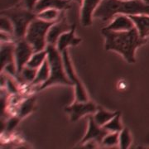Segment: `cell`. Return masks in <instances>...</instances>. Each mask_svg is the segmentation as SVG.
I'll list each match as a JSON object with an SVG mask.
<instances>
[{
  "mask_svg": "<svg viewBox=\"0 0 149 149\" xmlns=\"http://www.w3.org/2000/svg\"><path fill=\"white\" fill-rule=\"evenodd\" d=\"M102 34L105 39V50L113 51L122 55L128 63H135L137 48L147 42V38L140 37L136 27L123 32L111 31L104 27L102 29Z\"/></svg>",
  "mask_w": 149,
  "mask_h": 149,
  "instance_id": "cell-1",
  "label": "cell"
},
{
  "mask_svg": "<svg viewBox=\"0 0 149 149\" xmlns=\"http://www.w3.org/2000/svg\"><path fill=\"white\" fill-rule=\"evenodd\" d=\"M118 14H149V5L143 0H102L94 17L102 22H110Z\"/></svg>",
  "mask_w": 149,
  "mask_h": 149,
  "instance_id": "cell-2",
  "label": "cell"
},
{
  "mask_svg": "<svg viewBox=\"0 0 149 149\" xmlns=\"http://www.w3.org/2000/svg\"><path fill=\"white\" fill-rule=\"evenodd\" d=\"M46 50L47 52V61L50 65V76L46 82L39 86V90L42 91L47 87L56 85H72L65 70L62 55L56 47L47 45Z\"/></svg>",
  "mask_w": 149,
  "mask_h": 149,
  "instance_id": "cell-3",
  "label": "cell"
},
{
  "mask_svg": "<svg viewBox=\"0 0 149 149\" xmlns=\"http://www.w3.org/2000/svg\"><path fill=\"white\" fill-rule=\"evenodd\" d=\"M55 22H47L36 17L27 27L25 39L31 45L34 52L45 50L47 46V37L50 27Z\"/></svg>",
  "mask_w": 149,
  "mask_h": 149,
  "instance_id": "cell-4",
  "label": "cell"
},
{
  "mask_svg": "<svg viewBox=\"0 0 149 149\" xmlns=\"http://www.w3.org/2000/svg\"><path fill=\"white\" fill-rule=\"evenodd\" d=\"M2 14L10 18L14 27V37L17 40L25 37L27 27L37 17V13L34 11L29 10L23 6L4 11Z\"/></svg>",
  "mask_w": 149,
  "mask_h": 149,
  "instance_id": "cell-5",
  "label": "cell"
},
{
  "mask_svg": "<svg viewBox=\"0 0 149 149\" xmlns=\"http://www.w3.org/2000/svg\"><path fill=\"white\" fill-rule=\"evenodd\" d=\"M61 55H62V59H63V63H64L65 70L66 75H67L70 81L71 82L72 85L74 86L75 100L79 102L88 101V95L85 91L84 86L81 84L79 78L77 77V75L74 72L67 49L65 50L64 52H62Z\"/></svg>",
  "mask_w": 149,
  "mask_h": 149,
  "instance_id": "cell-6",
  "label": "cell"
},
{
  "mask_svg": "<svg viewBox=\"0 0 149 149\" xmlns=\"http://www.w3.org/2000/svg\"><path fill=\"white\" fill-rule=\"evenodd\" d=\"M34 52H35L32 47L25 38L18 39L17 41V42L15 43L14 56H15V63H16L17 74L27 65L28 61L30 60Z\"/></svg>",
  "mask_w": 149,
  "mask_h": 149,
  "instance_id": "cell-7",
  "label": "cell"
},
{
  "mask_svg": "<svg viewBox=\"0 0 149 149\" xmlns=\"http://www.w3.org/2000/svg\"><path fill=\"white\" fill-rule=\"evenodd\" d=\"M65 110L70 114V120L75 122L85 115L95 113L97 111V109L95 104L91 102H79L75 100L73 104L66 107Z\"/></svg>",
  "mask_w": 149,
  "mask_h": 149,
  "instance_id": "cell-8",
  "label": "cell"
},
{
  "mask_svg": "<svg viewBox=\"0 0 149 149\" xmlns=\"http://www.w3.org/2000/svg\"><path fill=\"white\" fill-rule=\"evenodd\" d=\"M109 133L107 129L99 125L93 116H89V125L88 130L82 139V143H85L90 141H94L95 143H102L104 138Z\"/></svg>",
  "mask_w": 149,
  "mask_h": 149,
  "instance_id": "cell-9",
  "label": "cell"
},
{
  "mask_svg": "<svg viewBox=\"0 0 149 149\" xmlns=\"http://www.w3.org/2000/svg\"><path fill=\"white\" fill-rule=\"evenodd\" d=\"M71 27L72 26L69 25L65 18L55 22L48 31L47 37V45L56 46V43L58 42L60 37L65 32L70 31Z\"/></svg>",
  "mask_w": 149,
  "mask_h": 149,
  "instance_id": "cell-10",
  "label": "cell"
},
{
  "mask_svg": "<svg viewBox=\"0 0 149 149\" xmlns=\"http://www.w3.org/2000/svg\"><path fill=\"white\" fill-rule=\"evenodd\" d=\"M134 27V22L128 15L118 14L109 22V23L104 28L115 32H123L131 30Z\"/></svg>",
  "mask_w": 149,
  "mask_h": 149,
  "instance_id": "cell-11",
  "label": "cell"
},
{
  "mask_svg": "<svg viewBox=\"0 0 149 149\" xmlns=\"http://www.w3.org/2000/svg\"><path fill=\"white\" fill-rule=\"evenodd\" d=\"M102 0H83L81 4V23L84 27H89L92 24V19L96 8Z\"/></svg>",
  "mask_w": 149,
  "mask_h": 149,
  "instance_id": "cell-12",
  "label": "cell"
},
{
  "mask_svg": "<svg viewBox=\"0 0 149 149\" xmlns=\"http://www.w3.org/2000/svg\"><path fill=\"white\" fill-rule=\"evenodd\" d=\"M81 42V39L79 37H75V25H72L71 29L68 32L63 33L56 43V48L59 52L61 53L66 50L68 47H75L79 45Z\"/></svg>",
  "mask_w": 149,
  "mask_h": 149,
  "instance_id": "cell-13",
  "label": "cell"
},
{
  "mask_svg": "<svg viewBox=\"0 0 149 149\" xmlns=\"http://www.w3.org/2000/svg\"><path fill=\"white\" fill-rule=\"evenodd\" d=\"M15 44L13 42H6L1 44V63L2 70L9 65H16L15 63Z\"/></svg>",
  "mask_w": 149,
  "mask_h": 149,
  "instance_id": "cell-14",
  "label": "cell"
},
{
  "mask_svg": "<svg viewBox=\"0 0 149 149\" xmlns=\"http://www.w3.org/2000/svg\"><path fill=\"white\" fill-rule=\"evenodd\" d=\"M69 7L68 0H39L34 8L36 13L46 9L56 8L58 10L63 11Z\"/></svg>",
  "mask_w": 149,
  "mask_h": 149,
  "instance_id": "cell-15",
  "label": "cell"
},
{
  "mask_svg": "<svg viewBox=\"0 0 149 149\" xmlns=\"http://www.w3.org/2000/svg\"><path fill=\"white\" fill-rule=\"evenodd\" d=\"M134 22L136 29L138 30L140 37L147 38L149 36V14L130 15Z\"/></svg>",
  "mask_w": 149,
  "mask_h": 149,
  "instance_id": "cell-16",
  "label": "cell"
},
{
  "mask_svg": "<svg viewBox=\"0 0 149 149\" xmlns=\"http://www.w3.org/2000/svg\"><path fill=\"white\" fill-rule=\"evenodd\" d=\"M47 59V50H42L39 52H35L32 54L30 60L28 61L27 65L34 69H38Z\"/></svg>",
  "mask_w": 149,
  "mask_h": 149,
  "instance_id": "cell-17",
  "label": "cell"
},
{
  "mask_svg": "<svg viewBox=\"0 0 149 149\" xmlns=\"http://www.w3.org/2000/svg\"><path fill=\"white\" fill-rule=\"evenodd\" d=\"M49 76H50V65L47 59V61L37 69V76L32 84L35 85H42L44 82H46L48 80Z\"/></svg>",
  "mask_w": 149,
  "mask_h": 149,
  "instance_id": "cell-18",
  "label": "cell"
},
{
  "mask_svg": "<svg viewBox=\"0 0 149 149\" xmlns=\"http://www.w3.org/2000/svg\"><path fill=\"white\" fill-rule=\"evenodd\" d=\"M117 113L118 112L105 111L103 109H97V111L95 113V116L93 117L99 125L104 127L107 123L117 114Z\"/></svg>",
  "mask_w": 149,
  "mask_h": 149,
  "instance_id": "cell-19",
  "label": "cell"
},
{
  "mask_svg": "<svg viewBox=\"0 0 149 149\" xmlns=\"http://www.w3.org/2000/svg\"><path fill=\"white\" fill-rule=\"evenodd\" d=\"M61 10L56 9V8H51V9H46L39 13H37V17L47 22H56L58 21L60 16H61Z\"/></svg>",
  "mask_w": 149,
  "mask_h": 149,
  "instance_id": "cell-20",
  "label": "cell"
},
{
  "mask_svg": "<svg viewBox=\"0 0 149 149\" xmlns=\"http://www.w3.org/2000/svg\"><path fill=\"white\" fill-rule=\"evenodd\" d=\"M104 128L107 129L109 133H119L121 132L123 128V125L120 119V113L118 112L117 114L110 119L106 124L104 126Z\"/></svg>",
  "mask_w": 149,
  "mask_h": 149,
  "instance_id": "cell-21",
  "label": "cell"
},
{
  "mask_svg": "<svg viewBox=\"0 0 149 149\" xmlns=\"http://www.w3.org/2000/svg\"><path fill=\"white\" fill-rule=\"evenodd\" d=\"M35 100H36L35 98L31 97L22 102L19 107V109H18V117H25L27 114H29L34 108Z\"/></svg>",
  "mask_w": 149,
  "mask_h": 149,
  "instance_id": "cell-22",
  "label": "cell"
},
{
  "mask_svg": "<svg viewBox=\"0 0 149 149\" xmlns=\"http://www.w3.org/2000/svg\"><path fill=\"white\" fill-rule=\"evenodd\" d=\"M132 143L131 134L128 128H123L121 132H119V148L123 149H127L130 147Z\"/></svg>",
  "mask_w": 149,
  "mask_h": 149,
  "instance_id": "cell-23",
  "label": "cell"
},
{
  "mask_svg": "<svg viewBox=\"0 0 149 149\" xmlns=\"http://www.w3.org/2000/svg\"><path fill=\"white\" fill-rule=\"evenodd\" d=\"M37 69H34V68L26 65L18 74L21 76V79L23 81L28 82V83H32L37 76Z\"/></svg>",
  "mask_w": 149,
  "mask_h": 149,
  "instance_id": "cell-24",
  "label": "cell"
},
{
  "mask_svg": "<svg viewBox=\"0 0 149 149\" xmlns=\"http://www.w3.org/2000/svg\"><path fill=\"white\" fill-rule=\"evenodd\" d=\"M0 27H1V32L8 33V34H11L14 37L13 24L10 20V18L5 16V15H3V14H2L1 17H0Z\"/></svg>",
  "mask_w": 149,
  "mask_h": 149,
  "instance_id": "cell-25",
  "label": "cell"
},
{
  "mask_svg": "<svg viewBox=\"0 0 149 149\" xmlns=\"http://www.w3.org/2000/svg\"><path fill=\"white\" fill-rule=\"evenodd\" d=\"M119 143V133H109L101 143L105 147H114Z\"/></svg>",
  "mask_w": 149,
  "mask_h": 149,
  "instance_id": "cell-26",
  "label": "cell"
},
{
  "mask_svg": "<svg viewBox=\"0 0 149 149\" xmlns=\"http://www.w3.org/2000/svg\"><path fill=\"white\" fill-rule=\"evenodd\" d=\"M39 0H22V3L24 8H26L29 10L34 11V8L37 5Z\"/></svg>",
  "mask_w": 149,
  "mask_h": 149,
  "instance_id": "cell-27",
  "label": "cell"
},
{
  "mask_svg": "<svg viewBox=\"0 0 149 149\" xmlns=\"http://www.w3.org/2000/svg\"><path fill=\"white\" fill-rule=\"evenodd\" d=\"M19 118H20V117H13L9 119L8 121V123H7V129L8 131H11L12 129L15 128L18 121H19Z\"/></svg>",
  "mask_w": 149,
  "mask_h": 149,
  "instance_id": "cell-28",
  "label": "cell"
},
{
  "mask_svg": "<svg viewBox=\"0 0 149 149\" xmlns=\"http://www.w3.org/2000/svg\"><path fill=\"white\" fill-rule=\"evenodd\" d=\"M70 1L75 2V3H78V4H80V5H81V4H82V3H83V0H70Z\"/></svg>",
  "mask_w": 149,
  "mask_h": 149,
  "instance_id": "cell-29",
  "label": "cell"
},
{
  "mask_svg": "<svg viewBox=\"0 0 149 149\" xmlns=\"http://www.w3.org/2000/svg\"><path fill=\"white\" fill-rule=\"evenodd\" d=\"M143 1L144 3H146L147 4H148L149 5V0H143Z\"/></svg>",
  "mask_w": 149,
  "mask_h": 149,
  "instance_id": "cell-30",
  "label": "cell"
}]
</instances>
